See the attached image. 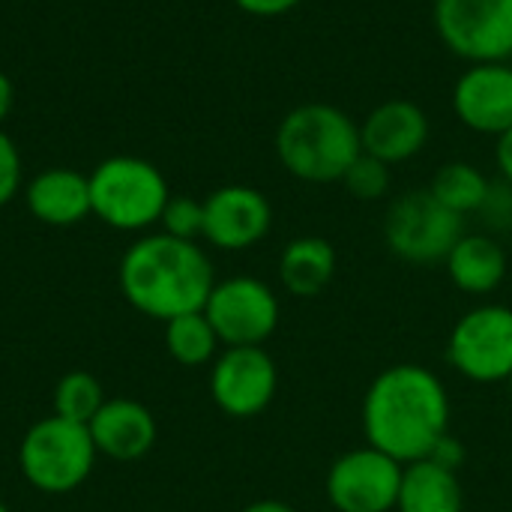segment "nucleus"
<instances>
[{
	"label": "nucleus",
	"mask_w": 512,
	"mask_h": 512,
	"mask_svg": "<svg viewBox=\"0 0 512 512\" xmlns=\"http://www.w3.org/2000/svg\"><path fill=\"white\" fill-rule=\"evenodd\" d=\"M360 153V126L327 102L291 108L276 129V156L303 183H342Z\"/></svg>",
	"instance_id": "obj_3"
},
{
	"label": "nucleus",
	"mask_w": 512,
	"mask_h": 512,
	"mask_svg": "<svg viewBox=\"0 0 512 512\" xmlns=\"http://www.w3.org/2000/svg\"><path fill=\"white\" fill-rule=\"evenodd\" d=\"M465 234L462 216L447 210L429 189L399 195L384 216L387 249L408 264H438L447 261L450 249Z\"/></svg>",
	"instance_id": "obj_6"
},
{
	"label": "nucleus",
	"mask_w": 512,
	"mask_h": 512,
	"mask_svg": "<svg viewBox=\"0 0 512 512\" xmlns=\"http://www.w3.org/2000/svg\"><path fill=\"white\" fill-rule=\"evenodd\" d=\"M396 512H465L459 471H450L432 459L405 465Z\"/></svg>",
	"instance_id": "obj_18"
},
{
	"label": "nucleus",
	"mask_w": 512,
	"mask_h": 512,
	"mask_svg": "<svg viewBox=\"0 0 512 512\" xmlns=\"http://www.w3.org/2000/svg\"><path fill=\"white\" fill-rule=\"evenodd\" d=\"M102 405H105L102 384L84 369L66 372L54 387V414L69 420V423L87 426Z\"/></svg>",
	"instance_id": "obj_22"
},
{
	"label": "nucleus",
	"mask_w": 512,
	"mask_h": 512,
	"mask_svg": "<svg viewBox=\"0 0 512 512\" xmlns=\"http://www.w3.org/2000/svg\"><path fill=\"white\" fill-rule=\"evenodd\" d=\"M21 192V153L15 141L0 129V207Z\"/></svg>",
	"instance_id": "obj_25"
},
{
	"label": "nucleus",
	"mask_w": 512,
	"mask_h": 512,
	"mask_svg": "<svg viewBox=\"0 0 512 512\" xmlns=\"http://www.w3.org/2000/svg\"><path fill=\"white\" fill-rule=\"evenodd\" d=\"M279 390L276 360L264 345L225 348L210 369V396L225 417L252 420L264 414Z\"/></svg>",
	"instance_id": "obj_11"
},
{
	"label": "nucleus",
	"mask_w": 512,
	"mask_h": 512,
	"mask_svg": "<svg viewBox=\"0 0 512 512\" xmlns=\"http://www.w3.org/2000/svg\"><path fill=\"white\" fill-rule=\"evenodd\" d=\"M120 291L132 309L147 318L171 321L186 312H201L213 285V261L195 240L147 234L120 258Z\"/></svg>",
	"instance_id": "obj_2"
},
{
	"label": "nucleus",
	"mask_w": 512,
	"mask_h": 512,
	"mask_svg": "<svg viewBox=\"0 0 512 512\" xmlns=\"http://www.w3.org/2000/svg\"><path fill=\"white\" fill-rule=\"evenodd\" d=\"M300 3L303 0H234L237 9H243L246 15H255V18H276V15L297 9Z\"/></svg>",
	"instance_id": "obj_27"
},
{
	"label": "nucleus",
	"mask_w": 512,
	"mask_h": 512,
	"mask_svg": "<svg viewBox=\"0 0 512 512\" xmlns=\"http://www.w3.org/2000/svg\"><path fill=\"white\" fill-rule=\"evenodd\" d=\"M405 465L375 447L342 453L324 480L327 501L336 512H393Z\"/></svg>",
	"instance_id": "obj_10"
},
{
	"label": "nucleus",
	"mask_w": 512,
	"mask_h": 512,
	"mask_svg": "<svg viewBox=\"0 0 512 512\" xmlns=\"http://www.w3.org/2000/svg\"><path fill=\"white\" fill-rule=\"evenodd\" d=\"M87 429L96 453L114 462H138L156 444V420L135 399H105Z\"/></svg>",
	"instance_id": "obj_15"
},
{
	"label": "nucleus",
	"mask_w": 512,
	"mask_h": 512,
	"mask_svg": "<svg viewBox=\"0 0 512 512\" xmlns=\"http://www.w3.org/2000/svg\"><path fill=\"white\" fill-rule=\"evenodd\" d=\"M450 393L441 375L420 363H396L372 378L363 396L366 444L402 465L429 459L450 432Z\"/></svg>",
	"instance_id": "obj_1"
},
{
	"label": "nucleus",
	"mask_w": 512,
	"mask_h": 512,
	"mask_svg": "<svg viewBox=\"0 0 512 512\" xmlns=\"http://www.w3.org/2000/svg\"><path fill=\"white\" fill-rule=\"evenodd\" d=\"M12 105H15V87H12V78L6 72H0V126L3 120L12 114Z\"/></svg>",
	"instance_id": "obj_29"
},
{
	"label": "nucleus",
	"mask_w": 512,
	"mask_h": 512,
	"mask_svg": "<svg viewBox=\"0 0 512 512\" xmlns=\"http://www.w3.org/2000/svg\"><path fill=\"white\" fill-rule=\"evenodd\" d=\"M441 42L468 63H507L512 57V0H435Z\"/></svg>",
	"instance_id": "obj_8"
},
{
	"label": "nucleus",
	"mask_w": 512,
	"mask_h": 512,
	"mask_svg": "<svg viewBox=\"0 0 512 512\" xmlns=\"http://www.w3.org/2000/svg\"><path fill=\"white\" fill-rule=\"evenodd\" d=\"M90 210L114 231L159 225L171 198L165 174L141 156H108L90 174Z\"/></svg>",
	"instance_id": "obj_4"
},
{
	"label": "nucleus",
	"mask_w": 512,
	"mask_h": 512,
	"mask_svg": "<svg viewBox=\"0 0 512 512\" xmlns=\"http://www.w3.org/2000/svg\"><path fill=\"white\" fill-rule=\"evenodd\" d=\"M447 363L474 384L512 381V309L483 303L468 309L450 330Z\"/></svg>",
	"instance_id": "obj_7"
},
{
	"label": "nucleus",
	"mask_w": 512,
	"mask_h": 512,
	"mask_svg": "<svg viewBox=\"0 0 512 512\" xmlns=\"http://www.w3.org/2000/svg\"><path fill=\"white\" fill-rule=\"evenodd\" d=\"M447 276L462 294L486 297L507 279V252L489 234H462L447 255Z\"/></svg>",
	"instance_id": "obj_17"
},
{
	"label": "nucleus",
	"mask_w": 512,
	"mask_h": 512,
	"mask_svg": "<svg viewBox=\"0 0 512 512\" xmlns=\"http://www.w3.org/2000/svg\"><path fill=\"white\" fill-rule=\"evenodd\" d=\"M24 204L36 222L72 228L93 213L90 180L75 168H45L24 186Z\"/></svg>",
	"instance_id": "obj_16"
},
{
	"label": "nucleus",
	"mask_w": 512,
	"mask_h": 512,
	"mask_svg": "<svg viewBox=\"0 0 512 512\" xmlns=\"http://www.w3.org/2000/svg\"><path fill=\"white\" fill-rule=\"evenodd\" d=\"M390 168L393 165H387V162H381V159H375L369 153H360L354 159V165L345 171L342 183L357 201H381L390 192V183H393Z\"/></svg>",
	"instance_id": "obj_23"
},
{
	"label": "nucleus",
	"mask_w": 512,
	"mask_h": 512,
	"mask_svg": "<svg viewBox=\"0 0 512 512\" xmlns=\"http://www.w3.org/2000/svg\"><path fill=\"white\" fill-rule=\"evenodd\" d=\"M363 153L399 165L414 159L429 144V117L411 99H390L381 102L360 126Z\"/></svg>",
	"instance_id": "obj_14"
},
{
	"label": "nucleus",
	"mask_w": 512,
	"mask_h": 512,
	"mask_svg": "<svg viewBox=\"0 0 512 512\" xmlns=\"http://www.w3.org/2000/svg\"><path fill=\"white\" fill-rule=\"evenodd\" d=\"M225 348L264 345L279 327V297L255 276H231L213 285L204 309Z\"/></svg>",
	"instance_id": "obj_9"
},
{
	"label": "nucleus",
	"mask_w": 512,
	"mask_h": 512,
	"mask_svg": "<svg viewBox=\"0 0 512 512\" xmlns=\"http://www.w3.org/2000/svg\"><path fill=\"white\" fill-rule=\"evenodd\" d=\"M240 512H297L291 504H285V501H255V504H246Z\"/></svg>",
	"instance_id": "obj_30"
},
{
	"label": "nucleus",
	"mask_w": 512,
	"mask_h": 512,
	"mask_svg": "<svg viewBox=\"0 0 512 512\" xmlns=\"http://www.w3.org/2000/svg\"><path fill=\"white\" fill-rule=\"evenodd\" d=\"M429 192L453 213H459L462 219L468 213H480L492 195V183L489 177L471 165V162H447L444 168L435 171Z\"/></svg>",
	"instance_id": "obj_20"
},
{
	"label": "nucleus",
	"mask_w": 512,
	"mask_h": 512,
	"mask_svg": "<svg viewBox=\"0 0 512 512\" xmlns=\"http://www.w3.org/2000/svg\"><path fill=\"white\" fill-rule=\"evenodd\" d=\"M165 348L174 363L180 366H207L219 357V336L204 312H186L165 321Z\"/></svg>",
	"instance_id": "obj_21"
},
{
	"label": "nucleus",
	"mask_w": 512,
	"mask_h": 512,
	"mask_svg": "<svg viewBox=\"0 0 512 512\" xmlns=\"http://www.w3.org/2000/svg\"><path fill=\"white\" fill-rule=\"evenodd\" d=\"M273 228V207L264 192L231 183L204 198V240L222 252L258 246Z\"/></svg>",
	"instance_id": "obj_12"
},
{
	"label": "nucleus",
	"mask_w": 512,
	"mask_h": 512,
	"mask_svg": "<svg viewBox=\"0 0 512 512\" xmlns=\"http://www.w3.org/2000/svg\"><path fill=\"white\" fill-rule=\"evenodd\" d=\"M90 429L57 414L33 423L18 447V468L24 480L42 495H69L87 483L96 465Z\"/></svg>",
	"instance_id": "obj_5"
},
{
	"label": "nucleus",
	"mask_w": 512,
	"mask_h": 512,
	"mask_svg": "<svg viewBox=\"0 0 512 512\" xmlns=\"http://www.w3.org/2000/svg\"><path fill=\"white\" fill-rule=\"evenodd\" d=\"M495 162H498V171L504 177V183L512 186V129H507L504 135H498V144H495Z\"/></svg>",
	"instance_id": "obj_28"
},
{
	"label": "nucleus",
	"mask_w": 512,
	"mask_h": 512,
	"mask_svg": "<svg viewBox=\"0 0 512 512\" xmlns=\"http://www.w3.org/2000/svg\"><path fill=\"white\" fill-rule=\"evenodd\" d=\"M453 114L480 135H504L512 129V66L471 63L453 87Z\"/></svg>",
	"instance_id": "obj_13"
},
{
	"label": "nucleus",
	"mask_w": 512,
	"mask_h": 512,
	"mask_svg": "<svg viewBox=\"0 0 512 512\" xmlns=\"http://www.w3.org/2000/svg\"><path fill=\"white\" fill-rule=\"evenodd\" d=\"M162 234L177 240H195L204 237V201L189 195H171L162 216H159Z\"/></svg>",
	"instance_id": "obj_24"
},
{
	"label": "nucleus",
	"mask_w": 512,
	"mask_h": 512,
	"mask_svg": "<svg viewBox=\"0 0 512 512\" xmlns=\"http://www.w3.org/2000/svg\"><path fill=\"white\" fill-rule=\"evenodd\" d=\"M465 447H462V441L453 435V432H447L438 444H435V450L429 453V459L432 462H438V465H444V468H450V471H459L462 465H465Z\"/></svg>",
	"instance_id": "obj_26"
},
{
	"label": "nucleus",
	"mask_w": 512,
	"mask_h": 512,
	"mask_svg": "<svg viewBox=\"0 0 512 512\" xmlns=\"http://www.w3.org/2000/svg\"><path fill=\"white\" fill-rule=\"evenodd\" d=\"M336 276V249L330 240L306 234L291 240L279 255V282L291 297L312 300Z\"/></svg>",
	"instance_id": "obj_19"
},
{
	"label": "nucleus",
	"mask_w": 512,
	"mask_h": 512,
	"mask_svg": "<svg viewBox=\"0 0 512 512\" xmlns=\"http://www.w3.org/2000/svg\"><path fill=\"white\" fill-rule=\"evenodd\" d=\"M0 512H12V510H9V507H6V504L0 501Z\"/></svg>",
	"instance_id": "obj_31"
}]
</instances>
